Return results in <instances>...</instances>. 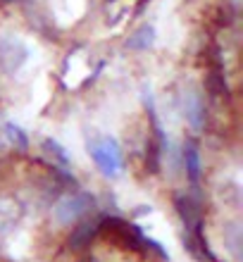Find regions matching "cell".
<instances>
[{"mask_svg": "<svg viewBox=\"0 0 243 262\" xmlns=\"http://www.w3.org/2000/svg\"><path fill=\"white\" fill-rule=\"evenodd\" d=\"M155 46V27L153 24H141L129 38H126V48L136 50V53H146Z\"/></svg>", "mask_w": 243, "mask_h": 262, "instance_id": "6", "label": "cell"}, {"mask_svg": "<svg viewBox=\"0 0 243 262\" xmlns=\"http://www.w3.org/2000/svg\"><path fill=\"white\" fill-rule=\"evenodd\" d=\"M91 205H93V198L89 193H70L57 200L53 207V214L60 224H72V222L81 220Z\"/></svg>", "mask_w": 243, "mask_h": 262, "instance_id": "4", "label": "cell"}, {"mask_svg": "<svg viewBox=\"0 0 243 262\" xmlns=\"http://www.w3.org/2000/svg\"><path fill=\"white\" fill-rule=\"evenodd\" d=\"M184 117L193 129H201L205 122V105H203V96L198 89H188L184 93Z\"/></svg>", "mask_w": 243, "mask_h": 262, "instance_id": "5", "label": "cell"}, {"mask_svg": "<svg viewBox=\"0 0 243 262\" xmlns=\"http://www.w3.org/2000/svg\"><path fill=\"white\" fill-rule=\"evenodd\" d=\"M89 155L107 179H119L124 174V152L122 145L110 134H96L89 138Z\"/></svg>", "mask_w": 243, "mask_h": 262, "instance_id": "1", "label": "cell"}, {"mask_svg": "<svg viewBox=\"0 0 243 262\" xmlns=\"http://www.w3.org/2000/svg\"><path fill=\"white\" fill-rule=\"evenodd\" d=\"M31 46H29L21 36L17 34H5L0 36V72L5 76L19 74L21 69L31 60Z\"/></svg>", "mask_w": 243, "mask_h": 262, "instance_id": "2", "label": "cell"}, {"mask_svg": "<svg viewBox=\"0 0 243 262\" xmlns=\"http://www.w3.org/2000/svg\"><path fill=\"white\" fill-rule=\"evenodd\" d=\"M29 207L19 195L5 193L0 195V241H5L10 236H14L21 229V224L27 222Z\"/></svg>", "mask_w": 243, "mask_h": 262, "instance_id": "3", "label": "cell"}, {"mask_svg": "<svg viewBox=\"0 0 243 262\" xmlns=\"http://www.w3.org/2000/svg\"><path fill=\"white\" fill-rule=\"evenodd\" d=\"M184 162H186V174L191 181L201 179V152L193 143H186L184 148Z\"/></svg>", "mask_w": 243, "mask_h": 262, "instance_id": "7", "label": "cell"}, {"mask_svg": "<svg viewBox=\"0 0 243 262\" xmlns=\"http://www.w3.org/2000/svg\"><path fill=\"white\" fill-rule=\"evenodd\" d=\"M5 138L10 141V145L17 148V150H27L29 148V136L21 131V126L12 124V122H7L5 124Z\"/></svg>", "mask_w": 243, "mask_h": 262, "instance_id": "8", "label": "cell"}, {"mask_svg": "<svg viewBox=\"0 0 243 262\" xmlns=\"http://www.w3.org/2000/svg\"><path fill=\"white\" fill-rule=\"evenodd\" d=\"M46 150H48V155L55 160V162H60L62 167H70V155L64 152V148L57 143V141L48 138V141H46Z\"/></svg>", "mask_w": 243, "mask_h": 262, "instance_id": "9", "label": "cell"}]
</instances>
